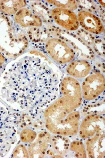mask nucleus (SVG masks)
I'll use <instances>...</instances> for the list:
<instances>
[{"instance_id": "nucleus-1", "label": "nucleus", "mask_w": 105, "mask_h": 158, "mask_svg": "<svg viewBox=\"0 0 105 158\" xmlns=\"http://www.w3.org/2000/svg\"><path fill=\"white\" fill-rule=\"evenodd\" d=\"M27 54L4 70L0 98L16 111L45 110L58 98L62 73L41 52Z\"/></svg>"}, {"instance_id": "nucleus-14", "label": "nucleus", "mask_w": 105, "mask_h": 158, "mask_svg": "<svg viewBox=\"0 0 105 158\" xmlns=\"http://www.w3.org/2000/svg\"><path fill=\"white\" fill-rule=\"evenodd\" d=\"M105 133H98L86 139L85 149L87 157L104 158L105 156Z\"/></svg>"}, {"instance_id": "nucleus-12", "label": "nucleus", "mask_w": 105, "mask_h": 158, "mask_svg": "<svg viewBox=\"0 0 105 158\" xmlns=\"http://www.w3.org/2000/svg\"><path fill=\"white\" fill-rule=\"evenodd\" d=\"M70 144L71 141L68 137L61 135L51 136L45 157L66 158L70 150Z\"/></svg>"}, {"instance_id": "nucleus-19", "label": "nucleus", "mask_w": 105, "mask_h": 158, "mask_svg": "<svg viewBox=\"0 0 105 158\" xmlns=\"http://www.w3.org/2000/svg\"><path fill=\"white\" fill-rule=\"evenodd\" d=\"M84 158L87 157L85 147L82 141L74 140L71 142L70 150L66 158Z\"/></svg>"}, {"instance_id": "nucleus-25", "label": "nucleus", "mask_w": 105, "mask_h": 158, "mask_svg": "<svg viewBox=\"0 0 105 158\" xmlns=\"http://www.w3.org/2000/svg\"><path fill=\"white\" fill-rule=\"evenodd\" d=\"M94 68L95 70H97L98 71L102 72V73L104 74L105 73V64H104V61H102L100 59L97 60L95 62Z\"/></svg>"}, {"instance_id": "nucleus-16", "label": "nucleus", "mask_w": 105, "mask_h": 158, "mask_svg": "<svg viewBox=\"0 0 105 158\" xmlns=\"http://www.w3.org/2000/svg\"><path fill=\"white\" fill-rule=\"evenodd\" d=\"M30 9L37 15L46 24H52L53 20L51 15V10L44 4L40 1H31Z\"/></svg>"}, {"instance_id": "nucleus-18", "label": "nucleus", "mask_w": 105, "mask_h": 158, "mask_svg": "<svg viewBox=\"0 0 105 158\" xmlns=\"http://www.w3.org/2000/svg\"><path fill=\"white\" fill-rule=\"evenodd\" d=\"M105 100L95 101L93 103L85 104L80 112V117L89 114H104L105 113Z\"/></svg>"}, {"instance_id": "nucleus-23", "label": "nucleus", "mask_w": 105, "mask_h": 158, "mask_svg": "<svg viewBox=\"0 0 105 158\" xmlns=\"http://www.w3.org/2000/svg\"><path fill=\"white\" fill-rule=\"evenodd\" d=\"M12 158H30L29 151L23 144H18L13 150Z\"/></svg>"}, {"instance_id": "nucleus-3", "label": "nucleus", "mask_w": 105, "mask_h": 158, "mask_svg": "<svg viewBox=\"0 0 105 158\" xmlns=\"http://www.w3.org/2000/svg\"><path fill=\"white\" fill-rule=\"evenodd\" d=\"M30 42L23 29L14 20L0 12V53L12 59L22 55L29 48Z\"/></svg>"}, {"instance_id": "nucleus-26", "label": "nucleus", "mask_w": 105, "mask_h": 158, "mask_svg": "<svg viewBox=\"0 0 105 158\" xmlns=\"http://www.w3.org/2000/svg\"><path fill=\"white\" fill-rule=\"evenodd\" d=\"M0 2H1V1H0Z\"/></svg>"}, {"instance_id": "nucleus-17", "label": "nucleus", "mask_w": 105, "mask_h": 158, "mask_svg": "<svg viewBox=\"0 0 105 158\" xmlns=\"http://www.w3.org/2000/svg\"><path fill=\"white\" fill-rule=\"evenodd\" d=\"M27 4L26 1H1L0 12L7 16H12Z\"/></svg>"}, {"instance_id": "nucleus-10", "label": "nucleus", "mask_w": 105, "mask_h": 158, "mask_svg": "<svg viewBox=\"0 0 105 158\" xmlns=\"http://www.w3.org/2000/svg\"><path fill=\"white\" fill-rule=\"evenodd\" d=\"M79 24L86 31L99 35L104 32V27L98 16L88 11H79L77 15Z\"/></svg>"}, {"instance_id": "nucleus-20", "label": "nucleus", "mask_w": 105, "mask_h": 158, "mask_svg": "<svg viewBox=\"0 0 105 158\" xmlns=\"http://www.w3.org/2000/svg\"><path fill=\"white\" fill-rule=\"evenodd\" d=\"M77 2L79 3H77V4H79V7H84L85 9L90 10L94 11V12L96 13L97 15H98L100 16H102V18L104 17V7H102V6H99V3H97L98 1H97V3H95V1H78Z\"/></svg>"}, {"instance_id": "nucleus-9", "label": "nucleus", "mask_w": 105, "mask_h": 158, "mask_svg": "<svg viewBox=\"0 0 105 158\" xmlns=\"http://www.w3.org/2000/svg\"><path fill=\"white\" fill-rule=\"evenodd\" d=\"M17 134V128L10 122L0 125V156L7 155L12 146L16 143Z\"/></svg>"}, {"instance_id": "nucleus-24", "label": "nucleus", "mask_w": 105, "mask_h": 158, "mask_svg": "<svg viewBox=\"0 0 105 158\" xmlns=\"http://www.w3.org/2000/svg\"><path fill=\"white\" fill-rule=\"evenodd\" d=\"M9 111L7 110L0 106V125L9 122Z\"/></svg>"}, {"instance_id": "nucleus-22", "label": "nucleus", "mask_w": 105, "mask_h": 158, "mask_svg": "<svg viewBox=\"0 0 105 158\" xmlns=\"http://www.w3.org/2000/svg\"><path fill=\"white\" fill-rule=\"evenodd\" d=\"M38 135L37 132L30 128L22 130L20 134V140L25 143H30L34 141Z\"/></svg>"}, {"instance_id": "nucleus-21", "label": "nucleus", "mask_w": 105, "mask_h": 158, "mask_svg": "<svg viewBox=\"0 0 105 158\" xmlns=\"http://www.w3.org/2000/svg\"><path fill=\"white\" fill-rule=\"evenodd\" d=\"M46 2L55 6L57 8L74 11L77 9L78 4L76 1H46Z\"/></svg>"}, {"instance_id": "nucleus-5", "label": "nucleus", "mask_w": 105, "mask_h": 158, "mask_svg": "<svg viewBox=\"0 0 105 158\" xmlns=\"http://www.w3.org/2000/svg\"><path fill=\"white\" fill-rule=\"evenodd\" d=\"M59 92L70 111L77 109L83 102L80 83L71 77H64L61 81Z\"/></svg>"}, {"instance_id": "nucleus-8", "label": "nucleus", "mask_w": 105, "mask_h": 158, "mask_svg": "<svg viewBox=\"0 0 105 158\" xmlns=\"http://www.w3.org/2000/svg\"><path fill=\"white\" fill-rule=\"evenodd\" d=\"M51 15L54 21L67 30L76 31L79 29L77 16L73 11L56 7L51 10Z\"/></svg>"}, {"instance_id": "nucleus-4", "label": "nucleus", "mask_w": 105, "mask_h": 158, "mask_svg": "<svg viewBox=\"0 0 105 158\" xmlns=\"http://www.w3.org/2000/svg\"><path fill=\"white\" fill-rule=\"evenodd\" d=\"M44 109H30L23 111L10 112L9 121L18 130L30 128L37 132L46 130Z\"/></svg>"}, {"instance_id": "nucleus-15", "label": "nucleus", "mask_w": 105, "mask_h": 158, "mask_svg": "<svg viewBox=\"0 0 105 158\" xmlns=\"http://www.w3.org/2000/svg\"><path fill=\"white\" fill-rule=\"evenodd\" d=\"M92 69L93 66L88 61L85 60H77L67 65L66 71L71 77L83 79L87 77Z\"/></svg>"}, {"instance_id": "nucleus-7", "label": "nucleus", "mask_w": 105, "mask_h": 158, "mask_svg": "<svg viewBox=\"0 0 105 158\" xmlns=\"http://www.w3.org/2000/svg\"><path fill=\"white\" fill-rule=\"evenodd\" d=\"M105 118L102 114H89L82 120L79 127V137L86 140L98 133H105Z\"/></svg>"}, {"instance_id": "nucleus-13", "label": "nucleus", "mask_w": 105, "mask_h": 158, "mask_svg": "<svg viewBox=\"0 0 105 158\" xmlns=\"http://www.w3.org/2000/svg\"><path fill=\"white\" fill-rule=\"evenodd\" d=\"M13 20L22 29L26 27H42L43 22L29 7H23L13 15Z\"/></svg>"}, {"instance_id": "nucleus-6", "label": "nucleus", "mask_w": 105, "mask_h": 158, "mask_svg": "<svg viewBox=\"0 0 105 158\" xmlns=\"http://www.w3.org/2000/svg\"><path fill=\"white\" fill-rule=\"evenodd\" d=\"M90 73L82 82L81 85L82 97L84 100L87 102L98 99L103 94L105 89L104 74L95 70Z\"/></svg>"}, {"instance_id": "nucleus-2", "label": "nucleus", "mask_w": 105, "mask_h": 158, "mask_svg": "<svg viewBox=\"0 0 105 158\" xmlns=\"http://www.w3.org/2000/svg\"><path fill=\"white\" fill-rule=\"evenodd\" d=\"M45 127L50 133L74 137L79 132L80 114L79 111H70L62 97L45 110Z\"/></svg>"}, {"instance_id": "nucleus-11", "label": "nucleus", "mask_w": 105, "mask_h": 158, "mask_svg": "<svg viewBox=\"0 0 105 158\" xmlns=\"http://www.w3.org/2000/svg\"><path fill=\"white\" fill-rule=\"evenodd\" d=\"M50 138V133L47 130H44L38 132L34 141L28 146L30 158H45Z\"/></svg>"}]
</instances>
